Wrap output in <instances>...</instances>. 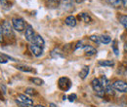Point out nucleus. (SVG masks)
<instances>
[{
    "mask_svg": "<svg viewBox=\"0 0 127 107\" xmlns=\"http://www.w3.org/2000/svg\"><path fill=\"white\" fill-rule=\"evenodd\" d=\"M101 83H102V86H103V88H104V90H105V92H107V93H109V94H114V89H113V87H112V84H111V82H110V80L107 78V77L105 76H102L101 78Z\"/></svg>",
    "mask_w": 127,
    "mask_h": 107,
    "instance_id": "f03ea898",
    "label": "nucleus"
},
{
    "mask_svg": "<svg viewBox=\"0 0 127 107\" xmlns=\"http://www.w3.org/2000/svg\"><path fill=\"white\" fill-rule=\"evenodd\" d=\"M17 68L21 71H24V72H34L33 68L32 67H30V66H24V65H19L17 66Z\"/></svg>",
    "mask_w": 127,
    "mask_h": 107,
    "instance_id": "aec40b11",
    "label": "nucleus"
},
{
    "mask_svg": "<svg viewBox=\"0 0 127 107\" xmlns=\"http://www.w3.org/2000/svg\"><path fill=\"white\" fill-rule=\"evenodd\" d=\"M3 42V28H2V25L0 24V43Z\"/></svg>",
    "mask_w": 127,
    "mask_h": 107,
    "instance_id": "c85d7f7f",
    "label": "nucleus"
},
{
    "mask_svg": "<svg viewBox=\"0 0 127 107\" xmlns=\"http://www.w3.org/2000/svg\"><path fill=\"white\" fill-rule=\"evenodd\" d=\"M16 102H17V104L21 107H29L28 105H26V104H24V103H22V102H20V101H18V100H16Z\"/></svg>",
    "mask_w": 127,
    "mask_h": 107,
    "instance_id": "c756f323",
    "label": "nucleus"
},
{
    "mask_svg": "<svg viewBox=\"0 0 127 107\" xmlns=\"http://www.w3.org/2000/svg\"><path fill=\"white\" fill-rule=\"evenodd\" d=\"M124 50L127 51V42H125V44H124Z\"/></svg>",
    "mask_w": 127,
    "mask_h": 107,
    "instance_id": "f704fd0d",
    "label": "nucleus"
},
{
    "mask_svg": "<svg viewBox=\"0 0 127 107\" xmlns=\"http://www.w3.org/2000/svg\"><path fill=\"white\" fill-rule=\"evenodd\" d=\"M2 28H3V34L8 37V38H12L14 37V31H13V27L11 25V23L8 21H4L2 23Z\"/></svg>",
    "mask_w": 127,
    "mask_h": 107,
    "instance_id": "39448f33",
    "label": "nucleus"
},
{
    "mask_svg": "<svg viewBox=\"0 0 127 107\" xmlns=\"http://www.w3.org/2000/svg\"><path fill=\"white\" fill-rule=\"evenodd\" d=\"M32 43L34 44V45H36V46L41 47V48H44V45H45V41H44V39L40 35H35L33 40L32 41Z\"/></svg>",
    "mask_w": 127,
    "mask_h": 107,
    "instance_id": "9d476101",
    "label": "nucleus"
},
{
    "mask_svg": "<svg viewBox=\"0 0 127 107\" xmlns=\"http://www.w3.org/2000/svg\"><path fill=\"white\" fill-rule=\"evenodd\" d=\"M119 21H120V23L126 28V30H127V15L120 16V17H119Z\"/></svg>",
    "mask_w": 127,
    "mask_h": 107,
    "instance_id": "4be33fe9",
    "label": "nucleus"
},
{
    "mask_svg": "<svg viewBox=\"0 0 127 107\" xmlns=\"http://www.w3.org/2000/svg\"><path fill=\"white\" fill-rule=\"evenodd\" d=\"M89 39H90L92 42L96 43V44H100V43H101V41H100V37L97 36V35H91V36H89Z\"/></svg>",
    "mask_w": 127,
    "mask_h": 107,
    "instance_id": "393cba45",
    "label": "nucleus"
},
{
    "mask_svg": "<svg viewBox=\"0 0 127 107\" xmlns=\"http://www.w3.org/2000/svg\"><path fill=\"white\" fill-rule=\"evenodd\" d=\"M99 65L101 66H107V67H111L114 65V62L112 61L109 60H103V61H99Z\"/></svg>",
    "mask_w": 127,
    "mask_h": 107,
    "instance_id": "dca6fc26",
    "label": "nucleus"
},
{
    "mask_svg": "<svg viewBox=\"0 0 127 107\" xmlns=\"http://www.w3.org/2000/svg\"><path fill=\"white\" fill-rule=\"evenodd\" d=\"M100 41L103 44H110L111 42V38L109 35H102L100 36Z\"/></svg>",
    "mask_w": 127,
    "mask_h": 107,
    "instance_id": "f3484780",
    "label": "nucleus"
},
{
    "mask_svg": "<svg viewBox=\"0 0 127 107\" xmlns=\"http://www.w3.org/2000/svg\"><path fill=\"white\" fill-rule=\"evenodd\" d=\"M121 4H122L125 8H127V0H121Z\"/></svg>",
    "mask_w": 127,
    "mask_h": 107,
    "instance_id": "2f4dec72",
    "label": "nucleus"
},
{
    "mask_svg": "<svg viewBox=\"0 0 127 107\" xmlns=\"http://www.w3.org/2000/svg\"><path fill=\"white\" fill-rule=\"evenodd\" d=\"M51 56L54 58V59H58V58H63V55H61L59 52H57L56 53V50L55 51H53L52 53H51Z\"/></svg>",
    "mask_w": 127,
    "mask_h": 107,
    "instance_id": "bb28decb",
    "label": "nucleus"
},
{
    "mask_svg": "<svg viewBox=\"0 0 127 107\" xmlns=\"http://www.w3.org/2000/svg\"><path fill=\"white\" fill-rule=\"evenodd\" d=\"M25 92H26L27 94H30V95H36V94H37L36 90H34V89H32V88H28V89H26Z\"/></svg>",
    "mask_w": 127,
    "mask_h": 107,
    "instance_id": "a878e982",
    "label": "nucleus"
},
{
    "mask_svg": "<svg viewBox=\"0 0 127 107\" xmlns=\"http://www.w3.org/2000/svg\"><path fill=\"white\" fill-rule=\"evenodd\" d=\"M78 19H79L80 21H84L85 23H90L92 21V18L88 14H86V13H80L79 15H78Z\"/></svg>",
    "mask_w": 127,
    "mask_h": 107,
    "instance_id": "ddd939ff",
    "label": "nucleus"
},
{
    "mask_svg": "<svg viewBox=\"0 0 127 107\" xmlns=\"http://www.w3.org/2000/svg\"><path fill=\"white\" fill-rule=\"evenodd\" d=\"M16 100L22 102V103H24V104H26V105H28L29 107L33 105V100L31 99L30 97L26 96L25 94H18V97H17Z\"/></svg>",
    "mask_w": 127,
    "mask_h": 107,
    "instance_id": "0eeeda50",
    "label": "nucleus"
},
{
    "mask_svg": "<svg viewBox=\"0 0 127 107\" xmlns=\"http://www.w3.org/2000/svg\"><path fill=\"white\" fill-rule=\"evenodd\" d=\"M12 25H13V28L19 32H22L26 27L25 21L22 18H13L12 19Z\"/></svg>",
    "mask_w": 127,
    "mask_h": 107,
    "instance_id": "20e7f679",
    "label": "nucleus"
},
{
    "mask_svg": "<svg viewBox=\"0 0 127 107\" xmlns=\"http://www.w3.org/2000/svg\"><path fill=\"white\" fill-rule=\"evenodd\" d=\"M83 50H84V53L87 55V56H93V55H96L97 54V50L95 48L91 46H83Z\"/></svg>",
    "mask_w": 127,
    "mask_h": 107,
    "instance_id": "4468645a",
    "label": "nucleus"
},
{
    "mask_svg": "<svg viewBox=\"0 0 127 107\" xmlns=\"http://www.w3.org/2000/svg\"><path fill=\"white\" fill-rule=\"evenodd\" d=\"M79 48H83L81 42H78V43H77V45H76V47H75V50H77V49H79Z\"/></svg>",
    "mask_w": 127,
    "mask_h": 107,
    "instance_id": "7c9ffc66",
    "label": "nucleus"
},
{
    "mask_svg": "<svg viewBox=\"0 0 127 107\" xmlns=\"http://www.w3.org/2000/svg\"><path fill=\"white\" fill-rule=\"evenodd\" d=\"M108 2L113 7H119L121 4V0H108Z\"/></svg>",
    "mask_w": 127,
    "mask_h": 107,
    "instance_id": "b1692460",
    "label": "nucleus"
},
{
    "mask_svg": "<svg viewBox=\"0 0 127 107\" xmlns=\"http://www.w3.org/2000/svg\"><path fill=\"white\" fill-rule=\"evenodd\" d=\"M112 87L119 92H127V83L122 80H116L112 83Z\"/></svg>",
    "mask_w": 127,
    "mask_h": 107,
    "instance_id": "423d86ee",
    "label": "nucleus"
},
{
    "mask_svg": "<svg viewBox=\"0 0 127 107\" xmlns=\"http://www.w3.org/2000/svg\"><path fill=\"white\" fill-rule=\"evenodd\" d=\"M50 107H57V105H56L55 103H53V102H51V103H50Z\"/></svg>",
    "mask_w": 127,
    "mask_h": 107,
    "instance_id": "473e14b6",
    "label": "nucleus"
},
{
    "mask_svg": "<svg viewBox=\"0 0 127 107\" xmlns=\"http://www.w3.org/2000/svg\"><path fill=\"white\" fill-rule=\"evenodd\" d=\"M88 73H89V67L88 66H83V68L80 70L79 72V77L81 79H85L88 76Z\"/></svg>",
    "mask_w": 127,
    "mask_h": 107,
    "instance_id": "2eb2a0df",
    "label": "nucleus"
},
{
    "mask_svg": "<svg viewBox=\"0 0 127 107\" xmlns=\"http://www.w3.org/2000/svg\"><path fill=\"white\" fill-rule=\"evenodd\" d=\"M61 6L64 11H68L73 7V0H62Z\"/></svg>",
    "mask_w": 127,
    "mask_h": 107,
    "instance_id": "9b49d317",
    "label": "nucleus"
},
{
    "mask_svg": "<svg viewBox=\"0 0 127 107\" xmlns=\"http://www.w3.org/2000/svg\"><path fill=\"white\" fill-rule=\"evenodd\" d=\"M32 81L33 84L37 85V86H42L44 84V81L41 79V78H37V77H33V78H31L30 79Z\"/></svg>",
    "mask_w": 127,
    "mask_h": 107,
    "instance_id": "a211bd4d",
    "label": "nucleus"
},
{
    "mask_svg": "<svg viewBox=\"0 0 127 107\" xmlns=\"http://www.w3.org/2000/svg\"><path fill=\"white\" fill-rule=\"evenodd\" d=\"M111 47H112V50H113L115 56H118V55H119V51H118V49H117V40H113V41H112Z\"/></svg>",
    "mask_w": 127,
    "mask_h": 107,
    "instance_id": "5701e85b",
    "label": "nucleus"
},
{
    "mask_svg": "<svg viewBox=\"0 0 127 107\" xmlns=\"http://www.w3.org/2000/svg\"><path fill=\"white\" fill-rule=\"evenodd\" d=\"M34 107H45L44 105H40V104H38V105H36V106H34Z\"/></svg>",
    "mask_w": 127,
    "mask_h": 107,
    "instance_id": "c9c22d12",
    "label": "nucleus"
},
{
    "mask_svg": "<svg viewBox=\"0 0 127 107\" xmlns=\"http://www.w3.org/2000/svg\"><path fill=\"white\" fill-rule=\"evenodd\" d=\"M64 22H65L66 25H68L70 27H74L76 25V22L77 21H76V18L74 16H68V17L65 18Z\"/></svg>",
    "mask_w": 127,
    "mask_h": 107,
    "instance_id": "f8f14e48",
    "label": "nucleus"
},
{
    "mask_svg": "<svg viewBox=\"0 0 127 107\" xmlns=\"http://www.w3.org/2000/svg\"><path fill=\"white\" fill-rule=\"evenodd\" d=\"M30 50H31V52H32V54L35 57H37V58H39V57H41L43 55V48H41V47L39 46H36L34 44L30 45Z\"/></svg>",
    "mask_w": 127,
    "mask_h": 107,
    "instance_id": "6e6552de",
    "label": "nucleus"
},
{
    "mask_svg": "<svg viewBox=\"0 0 127 107\" xmlns=\"http://www.w3.org/2000/svg\"><path fill=\"white\" fill-rule=\"evenodd\" d=\"M34 36H35V33H34V30H33V28H32V25H28L27 26V28H26V32H25V37H26V39L28 40V41H30V42H32V40H33V38H34Z\"/></svg>",
    "mask_w": 127,
    "mask_h": 107,
    "instance_id": "1a4fd4ad",
    "label": "nucleus"
},
{
    "mask_svg": "<svg viewBox=\"0 0 127 107\" xmlns=\"http://www.w3.org/2000/svg\"><path fill=\"white\" fill-rule=\"evenodd\" d=\"M9 60L15 61V60H14L13 58H11V57H9V56H7V55H2V56H0V63H6Z\"/></svg>",
    "mask_w": 127,
    "mask_h": 107,
    "instance_id": "412c9836",
    "label": "nucleus"
},
{
    "mask_svg": "<svg viewBox=\"0 0 127 107\" xmlns=\"http://www.w3.org/2000/svg\"><path fill=\"white\" fill-rule=\"evenodd\" d=\"M58 86H59L60 90H62L64 92H66V91H68L70 89L71 82L67 77H61L59 79V81H58Z\"/></svg>",
    "mask_w": 127,
    "mask_h": 107,
    "instance_id": "7ed1b4c3",
    "label": "nucleus"
},
{
    "mask_svg": "<svg viewBox=\"0 0 127 107\" xmlns=\"http://www.w3.org/2000/svg\"><path fill=\"white\" fill-rule=\"evenodd\" d=\"M83 1H84V0H75V2H76V3H78V4H80V3H82Z\"/></svg>",
    "mask_w": 127,
    "mask_h": 107,
    "instance_id": "72a5a7b5",
    "label": "nucleus"
},
{
    "mask_svg": "<svg viewBox=\"0 0 127 107\" xmlns=\"http://www.w3.org/2000/svg\"><path fill=\"white\" fill-rule=\"evenodd\" d=\"M0 3H1V5H2V7L5 9V10H9L12 6V3L9 1V0H0Z\"/></svg>",
    "mask_w": 127,
    "mask_h": 107,
    "instance_id": "6ab92c4d",
    "label": "nucleus"
},
{
    "mask_svg": "<svg viewBox=\"0 0 127 107\" xmlns=\"http://www.w3.org/2000/svg\"><path fill=\"white\" fill-rule=\"evenodd\" d=\"M91 85H92V89H93V91L95 92V93L97 95H99V96H104L105 95V90H104V88H103V86H102V83H101V81L99 80V79H93L92 80V82H91Z\"/></svg>",
    "mask_w": 127,
    "mask_h": 107,
    "instance_id": "f257e3e1",
    "label": "nucleus"
},
{
    "mask_svg": "<svg viewBox=\"0 0 127 107\" xmlns=\"http://www.w3.org/2000/svg\"><path fill=\"white\" fill-rule=\"evenodd\" d=\"M76 97H77V95H76L75 93H71V94H69V95L67 96V98H68V100H69L70 102H73V101L76 99Z\"/></svg>",
    "mask_w": 127,
    "mask_h": 107,
    "instance_id": "cd10ccee",
    "label": "nucleus"
}]
</instances>
